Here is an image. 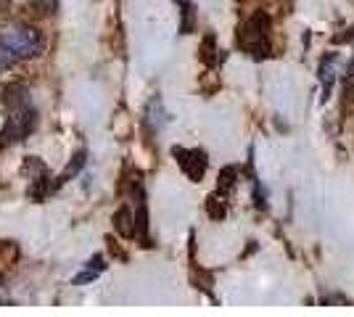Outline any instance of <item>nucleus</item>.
I'll use <instances>...</instances> for the list:
<instances>
[{
	"mask_svg": "<svg viewBox=\"0 0 354 317\" xmlns=\"http://www.w3.org/2000/svg\"><path fill=\"white\" fill-rule=\"evenodd\" d=\"M214 35H207L204 37V46H201V61L204 64H214Z\"/></svg>",
	"mask_w": 354,
	"mask_h": 317,
	"instance_id": "13",
	"label": "nucleus"
},
{
	"mask_svg": "<svg viewBox=\"0 0 354 317\" xmlns=\"http://www.w3.org/2000/svg\"><path fill=\"white\" fill-rule=\"evenodd\" d=\"M236 175H238V169H236V166H227V169H222L220 193H227V191H230V188H233V185H236V180H233V177H236Z\"/></svg>",
	"mask_w": 354,
	"mask_h": 317,
	"instance_id": "12",
	"label": "nucleus"
},
{
	"mask_svg": "<svg viewBox=\"0 0 354 317\" xmlns=\"http://www.w3.org/2000/svg\"><path fill=\"white\" fill-rule=\"evenodd\" d=\"M32 8L37 11V14H56V8H59V0H32Z\"/></svg>",
	"mask_w": 354,
	"mask_h": 317,
	"instance_id": "11",
	"label": "nucleus"
},
{
	"mask_svg": "<svg viewBox=\"0 0 354 317\" xmlns=\"http://www.w3.org/2000/svg\"><path fill=\"white\" fill-rule=\"evenodd\" d=\"M0 104L6 111H14V108H21V106L30 104V90H27V85H21V82H11V85H6L3 88V98H0Z\"/></svg>",
	"mask_w": 354,
	"mask_h": 317,
	"instance_id": "5",
	"label": "nucleus"
},
{
	"mask_svg": "<svg viewBox=\"0 0 354 317\" xmlns=\"http://www.w3.org/2000/svg\"><path fill=\"white\" fill-rule=\"evenodd\" d=\"M35 124H37V111L30 104L14 108V111H8V119H6L3 133H0V140L3 143H19V140L32 135Z\"/></svg>",
	"mask_w": 354,
	"mask_h": 317,
	"instance_id": "3",
	"label": "nucleus"
},
{
	"mask_svg": "<svg viewBox=\"0 0 354 317\" xmlns=\"http://www.w3.org/2000/svg\"><path fill=\"white\" fill-rule=\"evenodd\" d=\"M207 209H209V214H212L214 220H222V217H225V204H220V206H217V196L209 198Z\"/></svg>",
	"mask_w": 354,
	"mask_h": 317,
	"instance_id": "14",
	"label": "nucleus"
},
{
	"mask_svg": "<svg viewBox=\"0 0 354 317\" xmlns=\"http://www.w3.org/2000/svg\"><path fill=\"white\" fill-rule=\"evenodd\" d=\"M146 114H148V122H151V127H156V130H159L164 122H167V114H164L162 101H159V98H153V101H151V106H148Z\"/></svg>",
	"mask_w": 354,
	"mask_h": 317,
	"instance_id": "10",
	"label": "nucleus"
},
{
	"mask_svg": "<svg viewBox=\"0 0 354 317\" xmlns=\"http://www.w3.org/2000/svg\"><path fill=\"white\" fill-rule=\"evenodd\" d=\"M349 77H354V61H352V66H349Z\"/></svg>",
	"mask_w": 354,
	"mask_h": 317,
	"instance_id": "16",
	"label": "nucleus"
},
{
	"mask_svg": "<svg viewBox=\"0 0 354 317\" xmlns=\"http://www.w3.org/2000/svg\"><path fill=\"white\" fill-rule=\"evenodd\" d=\"M114 227H117L119 236H124V238H133L135 236V217L127 206H122V209L114 214Z\"/></svg>",
	"mask_w": 354,
	"mask_h": 317,
	"instance_id": "8",
	"label": "nucleus"
},
{
	"mask_svg": "<svg viewBox=\"0 0 354 317\" xmlns=\"http://www.w3.org/2000/svg\"><path fill=\"white\" fill-rule=\"evenodd\" d=\"M85 159H88V153H85V151H77V153H74V156H72V162H69V166H66V169L61 172V175H59V180L53 182L50 188L56 191V188H61L64 182H69V180H72L74 175H80V169L85 166Z\"/></svg>",
	"mask_w": 354,
	"mask_h": 317,
	"instance_id": "7",
	"label": "nucleus"
},
{
	"mask_svg": "<svg viewBox=\"0 0 354 317\" xmlns=\"http://www.w3.org/2000/svg\"><path fill=\"white\" fill-rule=\"evenodd\" d=\"M238 46L254 59H267L272 50V46H270V16L262 11L251 16L243 24V30L238 32Z\"/></svg>",
	"mask_w": 354,
	"mask_h": 317,
	"instance_id": "2",
	"label": "nucleus"
},
{
	"mask_svg": "<svg viewBox=\"0 0 354 317\" xmlns=\"http://www.w3.org/2000/svg\"><path fill=\"white\" fill-rule=\"evenodd\" d=\"M0 48L8 50L14 59H35L45 48V35L35 27L19 24V27H3L0 30Z\"/></svg>",
	"mask_w": 354,
	"mask_h": 317,
	"instance_id": "1",
	"label": "nucleus"
},
{
	"mask_svg": "<svg viewBox=\"0 0 354 317\" xmlns=\"http://www.w3.org/2000/svg\"><path fill=\"white\" fill-rule=\"evenodd\" d=\"M175 159H177V164L183 166V172L191 177L193 182H198L201 177H204V172H207V164H209V159H207V153L204 151H198V148H175Z\"/></svg>",
	"mask_w": 354,
	"mask_h": 317,
	"instance_id": "4",
	"label": "nucleus"
},
{
	"mask_svg": "<svg viewBox=\"0 0 354 317\" xmlns=\"http://www.w3.org/2000/svg\"><path fill=\"white\" fill-rule=\"evenodd\" d=\"M11 64H14V56H11L8 50H3V48H0V72H6Z\"/></svg>",
	"mask_w": 354,
	"mask_h": 317,
	"instance_id": "15",
	"label": "nucleus"
},
{
	"mask_svg": "<svg viewBox=\"0 0 354 317\" xmlns=\"http://www.w3.org/2000/svg\"><path fill=\"white\" fill-rule=\"evenodd\" d=\"M320 79H323V101H325L330 95V88H333V56H328V61H323Z\"/></svg>",
	"mask_w": 354,
	"mask_h": 317,
	"instance_id": "9",
	"label": "nucleus"
},
{
	"mask_svg": "<svg viewBox=\"0 0 354 317\" xmlns=\"http://www.w3.org/2000/svg\"><path fill=\"white\" fill-rule=\"evenodd\" d=\"M106 270V265H104V254H95V257L88 262V267L80 272V275H74V280H72V286H85V283H93L101 272Z\"/></svg>",
	"mask_w": 354,
	"mask_h": 317,
	"instance_id": "6",
	"label": "nucleus"
}]
</instances>
